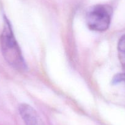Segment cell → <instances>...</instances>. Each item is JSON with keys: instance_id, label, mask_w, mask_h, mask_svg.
Returning <instances> with one entry per match:
<instances>
[{"instance_id": "cell-5", "label": "cell", "mask_w": 125, "mask_h": 125, "mask_svg": "<svg viewBox=\"0 0 125 125\" xmlns=\"http://www.w3.org/2000/svg\"><path fill=\"white\" fill-rule=\"evenodd\" d=\"M121 83H125V74H118L113 79V84H118Z\"/></svg>"}, {"instance_id": "cell-3", "label": "cell", "mask_w": 125, "mask_h": 125, "mask_svg": "<svg viewBox=\"0 0 125 125\" xmlns=\"http://www.w3.org/2000/svg\"><path fill=\"white\" fill-rule=\"evenodd\" d=\"M19 113L25 125H45L36 110L28 104H21Z\"/></svg>"}, {"instance_id": "cell-1", "label": "cell", "mask_w": 125, "mask_h": 125, "mask_svg": "<svg viewBox=\"0 0 125 125\" xmlns=\"http://www.w3.org/2000/svg\"><path fill=\"white\" fill-rule=\"evenodd\" d=\"M0 44L2 53L8 64L16 70L24 71L26 69V62L13 33L11 25L6 17L4 18Z\"/></svg>"}, {"instance_id": "cell-2", "label": "cell", "mask_w": 125, "mask_h": 125, "mask_svg": "<svg viewBox=\"0 0 125 125\" xmlns=\"http://www.w3.org/2000/svg\"><path fill=\"white\" fill-rule=\"evenodd\" d=\"M112 9L106 4H98L86 13V25L92 31L103 32L109 28L111 22Z\"/></svg>"}, {"instance_id": "cell-4", "label": "cell", "mask_w": 125, "mask_h": 125, "mask_svg": "<svg viewBox=\"0 0 125 125\" xmlns=\"http://www.w3.org/2000/svg\"><path fill=\"white\" fill-rule=\"evenodd\" d=\"M118 50L120 61L125 70V35L123 36L119 40L118 44Z\"/></svg>"}]
</instances>
